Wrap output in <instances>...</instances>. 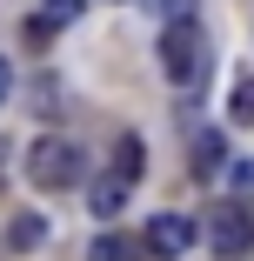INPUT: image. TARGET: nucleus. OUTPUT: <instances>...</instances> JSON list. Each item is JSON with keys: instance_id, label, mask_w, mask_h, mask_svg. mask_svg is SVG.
Here are the masks:
<instances>
[{"instance_id": "obj_5", "label": "nucleus", "mask_w": 254, "mask_h": 261, "mask_svg": "<svg viewBox=\"0 0 254 261\" xmlns=\"http://www.w3.org/2000/svg\"><path fill=\"white\" fill-rule=\"evenodd\" d=\"M127 188H134V181H127L121 168H114V174H100V181L87 188V207H94V215H100V221H114V215H121V207H127Z\"/></svg>"}, {"instance_id": "obj_1", "label": "nucleus", "mask_w": 254, "mask_h": 261, "mask_svg": "<svg viewBox=\"0 0 254 261\" xmlns=\"http://www.w3.org/2000/svg\"><path fill=\"white\" fill-rule=\"evenodd\" d=\"M161 67L194 94V81H201V67H208V40H201V27H194V14H181V20H167L161 27Z\"/></svg>"}, {"instance_id": "obj_4", "label": "nucleus", "mask_w": 254, "mask_h": 261, "mask_svg": "<svg viewBox=\"0 0 254 261\" xmlns=\"http://www.w3.org/2000/svg\"><path fill=\"white\" fill-rule=\"evenodd\" d=\"M140 241H147V254H154V261H181V254L194 248V221H187V215H154Z\"/></svg>"}, {"instance_id": "obj_12", "label": "nucleus", "mask_w": 254, "mask_h": 261, "mask_svg": "<svg viewBox=\"0 0 254 261\" xmlns=\"http://www.w3.org/2000/svg\"><path fill=\"white\" fill-rule=\"evenodd\" d=\"M147 7H154L161 20H181V14H194V0H147Z\"/></svg>"}, {"instance_id": "obj_11", "label": "nucleus", "mask_w": 254, "mask_h": 261, "mask_svg": "<svg viewBox=\"0 0 254 261\" xmlns=\"http://www.w3.org/2000/svg\"><path fill=\"white\" fill-rule=\"evenodd\" d=\"M228 188L247 201V194H254V161H234V168H228Z\"/></svg>"}, {"instance_id": "obj_9", "label": "nucleus", "mask_w": 254, "mask_h": 261, "mask_svg": "<svg viewBox=\"0 0 254 261\" xmlns=\"http://www.w3.org/2000/svg\"><path fill=\"white\" fill-rule=\"evenodd\" d=\"M114 168H121L127 181H140V168H147V147H140V134H127V141H121V154H114Z\"/></svg>"}, {"instance_id": "obj_14", "label": "nucleus", "mask_w": 254, "mask_h": 261, "mask_svg": "<svg viewBox=\"0 0 254 261\" xmlns=\"http://www.w3.org/2000/svg\"><path fill=\"white\" fill-rule=\"evenodd\" d=\"M7 94H14V67L0 61V108H7Z\"/></svg>"}, {"instance_id": "obj_13", "label": "nucleus", "mask_w": 254, "mask_h": 261, "mask_svg": "<svg viewBox=\"0 0 254 261\" xmlns=\"http://www.w3.org/2000/svg\"><path fill=\"white\" fill-rule=\"evenodd\" d=\"M80 7H87V0H47V14H54V20H74Z\"/></svg>"}, {"instance_id": "obj_7", "label": "nucleus", "mask_w": 254, "mask_h": 261, "mask_svg": "<svg viewBox=\"0 0 254 261\" xmlns=\"http://www.w3.org/2000/svg\"><path fill=\"white\" fill-rule=\"evenodd\" d=\"M228 114H234L241 127H254V74H241V81L228 87Z\"/></svg>"}, {"instance_id": "obj_3", "label": "nucleus", "mask_w": 254, "mask_h": 261, "mask_svg": "<svg viewBox=\"0 0 254 261\" xmlns=\"http://www.w3.org/2000/svg\"><path fill=\"white\" fill-rule=\"evenodd\" d=\"M208 248L221 261H247L254 254V215H247V201H221L208 215Z\"/></svg>"}, {"instance_id": "obj_2", "label": "nucleus", "mask_w": 254, "mask_h": 261, "mask_svg": "<svg viewBox=\"0 0 254 261\" xmlns=\"http://www.w3.org/2000/svg\"><path fill=\"white\" fill-rule=\"evenodd\" d=\"M27 181H40V188H74V181H80V147L61 141V134L27 141Z\"/></svg>"}, {"instance_id": "obj_6", "label": "nucleus", "mask_w": 254, "mask_h": 261, "mask_svg": "<svg viewBox=\"0 0 254 261\" xmlns=\"http://www.w3.org/2000/svg\"><path fill=\"white\" fill-rule=\"evenodd\" d=\"M7 241L27 254V248H40L47 241V215H34V207H20V215H14V228H7Z\"/></svg>"}, {"instance_id": "obj_10", "label": "nucleus", "mask_w": 254, "mask_h": 261, "mask_svg": "<svg viewBox=\"0 0 254 261\" xmlns=\"http://www.w3.org/2000/svg\"><path fill=\"white\" fill-rule=\"evenodd\" d=\"M194 168H201V174H214V168H221V134H208V127L194 134Z\"/></svg>"}, {"instance_id": "obj_8", "label": "nucleus", "mask_w": 254, "mask_h": 261, "mask_svg": "<svg viewBox=\"0 0 254 261\" xmlns=\"http://www.w3.org/2000/svg\"><path fill=\"white\" fill-rule=\"evenodd\" d=\"M140 254H147V241L134 248L127 234H100V241H94V261H140Z\"/></svg>"}]
</instances>
